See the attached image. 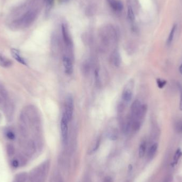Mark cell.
Masks as SVG:
<instances>
[{
	"label": "cell",
	"mask_w": 182,
	"mask_h": 182,
	"mask_svg": "<svg viewBox=\"0 0 182 182\" xmlns=\"http://www.w3.org/2000/svg\"><path fill=\"white\" fill-rule=\"evenodd\" d=\"M11 52L12 55V57H14V58L15 60H17L19 63L23 64V65H27V63H26L25 60H24L23 58L20 56V52L18 50H16L15 48H12L11 50Z\"/></svg>",
	"instance_id": "30bf717a"
},
{
	"label": "cell",
	"mask_w": 182,
	"mask_h": 182,
	"mask_svg": "<svg viewBox=\"0 0 182 182\" xmlns=\"http://www.w3.org/2000/svg\"><path fill=\"white\" fill-rule=\"evenodd\" d=\"M179 71H180V73L182 75V63L181 64V65H180V67H179Z\"/></svg>",
	"instance_id": "4dcf8cb0"
},
{
	"label": "cell",
	"mask_w": 182,
	"mask_h": 182,
	"mask_svg": "<svg viewBox=\"0 0 182 182\" xmlns=\"http://www.w3.org/2000/svg\"><path fill=\"white\" fill-rule=\"evenodd\" d=\"M6 137H8V139H10V140H14V139H15V137H16L15 134L12 131H8L6 133Z\"/></svg>",
	"instance_id": "d4e9b609"
},
{
	"label": "cell",
	"mask_w": 182,
	"mask_h": 182,
	"mask_svg": "<svg viewBox=\"0 0 182 182\" xmlns=\"http://www.w3.org/2000/svg\"><path fill=\"white\" fill-rule=\"evenodd\" d=\"M12 166L14 167V168H18L19 166V165H20V164H19V161H18V160H14L13 161H12Z\"/></svg>",
	"instance_id": "83f0119b"
},
{
	"label": "cell",
	"mask_w": 182,
	"mask_h": 182,
	"mask_svg": "<svg viewBox=\"0 0 182 182\" xmlns=\"http://www.w3.org/2000/svg\"><path fill=\"white\" fill-rule=\"evenodd\" d=\"M95 81L97 82V84L100 83V78H99V71L97 70H96L95 71Z\"/></svg>",
	"instance_id": "4316f807"
},
{
	"label": "cell",
	"mask_w": 182,
	"mask_h": 182,
	"mask_svg": "<svg viewBox=\"0 0 182 182\" xmlns=\"http://www.w3.org/2000/svg\"><path fill=\"white\" fill-rule=\"evenodd\" d=\"M18 161L19 162L20 165L22 166L26 165V163L27 162V159L25 158V156L21 154H19V156H18Z\"/></svg>",
	"instance_id": "7402d4cb"
},
{
	"label": "cell",
	"mask_w": 182,
	"mask_h": 182,
	"mask_svg": "<svg viewBox=\"0 0 182 182\" xmlns=\"http://www.w3.org/2000/svg\"><path fill=\"white\" fill-rule=\"evenodd\" d=\"M104 182H112V179L110 177H106L104 179Z\"/></svg>",
	"instance_id": "f1b7e54d"
},
{
	"label": "cell",
	"mask_w": 182,
	"mask_h": 182,
	"mask_svg": "<svg viewBox=\"0 0 182 182\" xmlns=\"http://www.w3.org/2000/svg\"><path fill=\"white\" fill-rule=\"evenodd\" d=\"M146 143L145 141H143L139 145V154L140 158H142L144 156L146 152Z\"/></svg>",
	"instance_id": "2e32d148"
},
{
	"label": "cell",
	"mask_w": 182,
	"mask_h": 182,
	"mask_svg": "<svg viewBox=\"0 0 182 182\" xmlns=\"http://www.w3.org/2000/svg\"><path fill=\"white\" fill-rule=\"evenodd\" d=\"M63 65L65 69V71L67 75H70L73 73V65L71 59L67 56L63 58Z\"/></svg>",
	"instance_id": "5b68a950"
},
{
	"label": "cell",
	"mask_w": 182,
	"mask_h": 182,
	"mask_svg": "<svg viewBox=\"0 0 182 182\" xmlns=\"http://www.w3.org/2000/svg\"><path fill=\"white\" fill-rule=\"evenodd\" d=\"M27 120V118L26 117V114L23 112H21L20 114V116H19L18 128H19V131L20 135L24 138H26L28 136V135Z\"/></svg>",
	"instance_id": "3957f363"
},
{
	"label": "cell",
	"mask_w": 182,
	"mask_h": 182,
	"mask_svg": "<svg viewBox=\"0 0 182 182\" xmlns=\"http://www.w3.org/2000/svg\"><path fill=\"white\" fill-rule=\"evenodd\" d=\"M36 17V12L34 10H29L17 19L14 20L13 26L16 27H26L29 26L34 21Z\"/></svg>",
	"instance_id": "6da1fadb"
},
{
	"label": "cell",
	"mask_w": 182,
	"mask_h": 182,
	"mask_svg": "<svg viewBox=\"0 0 182 182\" xmlns=\"http://www.w3.org/2000/svg\"><path fill=\"white\" fill-rule=\"evenodd\" d=\"M6 154L9 156H13L15 154V152H16L14 146L11 144H7L6 147Z\"/></svg>",
	"instance_id": "ac0fdd59"
},
{
	"label": "cell",
	"mask_w": 182,
	"mask_h": 182,
	"mask_svg": "<svg viewBox=\"0 0 182 182\" xmlns=\"http://www.w3.org/2000/svg\"><path fill=\"white\" fill-rule=\"evenodd\" d=\"M177 25L175 24L173 25V28L171 30V32L169 33V35L168 36V39H167V45H171V43L172 42L173 40V36H174V34H175V33L176 31V29Z\"/></svg>",
	"instance_id": "e0dca14e"
},
{
	"label": "cell",
	"mask_w": 182,
	"mask_h": 182,
	"mask_svg": "<svg viewBox=\"0 0 182 182\" xmlns=\"http://www.w3.org/2000/svg\"><path fill=\"white\" fill-rule=\"evenodd\" d=\"M158 145L157 143H154L150 146L148 151V157L150 159H152L156 155V151L158 150Z\"/></svg>",
	"instance_id": "5bb4252c"
},
{
	"label": "cell",
	"mask_w": 182,
	"mask_h": 182,
	"mask_svg": "<svg viewBox=\"0 0 182 182\" xmlns=\"http://www.w3.org/2000/svg\"><path fill=\"white\" fill-rule=\"evenodd\" d=\"M68 120L63 114L62 118L61 119L60 122V128H61V136L63 139V142H67L68 139Z\"/></svg>",
	"instance_id": "277c9868"
},
{
	"label": "cell",
	"mask_w": 182,
	"mask_h": 182,
	"mask_svg": "<svg viewBox=\"0 0 182 182\" xmlns=\"http://www.w3.org/2000/svg\"><path fill=\"white\" fill-rule=\"evenodd\" d=\"M74 99L71 95H68L66 97L65 103V111L63 115L66 118L68 122L71 121L74 112Z\"/></svg>",
	"instance_id": "7a4b0ae2"
},
{
	"label": "cell",
	"mask_w": 182,
	"mask_h": 182,
	"mask_svg": "<svg viewBox=\"0 0 182 182\" xmlns=\"http://www.w3.org/2000/svg\"><path fill=\"white\" fill-rule=\"evenodd\" d=\"M65 1H69V0H65Z\"/></svg>",
	"instance_id": "1f68e13d"
},
{
	"label": "cell",
	"mask_w": 182,
	"mask_h": 182,
	"mask_svg": "<svg viewBox=\"0 0 182 182\" xmlns=\"http://www.w3.org/2000/svg\"><path fill=\"white\" fill-rule=\"evenodd\" d=\"M62 34H63V39L65 45L67 46H70L72 45V41L69 35L68 29L66 25L64 23H63L62 25Z\"/></svg>",
	"instance_id": "8992f818"
},
{
	"label": "cell",
	"mask_w": 182,
	"mask_h": 182,
	"mask_svg": "<svg viewBox=\"0 0 182 182\" xmlns=\"http://www.w3.org/2000/svg\"><path fill=\"white\" fill-rule=\"evenodd\" d=\"M156 84H157V85L159 88H164V86L166 85L167 82L165 80L158 78L156 80Z\"/></svg>",
	"instance_id": "603a6c76"
},
{
	"label": "cell",
	"mask_w": 182,
	"mask_h": 182,
	"mask_svg": "<svg viewBox=\"0 0 182 182\" xmlns=\"http://www.w3.org/2000/svg\"><path fill=\"white\" fill-rule=\"evenodd\" d=\"M179 109L181 111H182V91L181 95V99H180V102H179Z\"/></svg>",
	"instance_id": "f546056e"
},
{
	"label": "cell",
	"mask_w": 182,
	"mask_h": 182,
	"mask_svg": "<svg viewBox=\"0 0 182 182\" xmlns=\"http://www.w3.org/2000/svg\"><path fill=\"white\" fill-rule=\"evenodd\" d=\"M36 150V146L35 143L33 140H29L27 143L26 147V154L28 156H31L34 154Z\"/></svg>",
	"instance_id": "8fae6325"
},
{
	"label": "cell",
	"mask_w": 182,
	"mask_h": 182,
	"mask_svg": "<svg viewBox=\"0 0 182 182\" xmlns=\"http://www.w3.org/2000/svg\"><path fill=\"white\" fill-rule=\"evenodd\" d=\"M111 61L116 67H119L121 63V58L119 53L117 52H114L111 57Z\"/></svg>",
	"instance_id": "4fadbf2b"
},
{
	"label": "cell",
	"mask_w": 182,
	"mask_h": 182,
	"mask_svg": "<svg viewBox=\"0 0 182 182\" xmlns=\"http://www.w3.org/2000/svg\"><path fill=\"white\" fill-rule=\"evenodd\" d=\"M100 139H99L97 141V143H96V144L94 146V148L92 149V150L91 151V152L92 153H94L95 151H97V150L98 149V148L100 146Z\"/></svg>",
	"instance_id": "484cf974"
},
{
	"label": "cell",
	"mask_w": 182,
	"mask_h": 182,
	"mask_svg": "<svg viewBox=\"0 0 182 182\" xmlns=\"http://www.w3.org/2000/svg\"><path fill=\"white\" fill-rule=\"evenodd\" d=\"M109 6L114 11H121L123 9V4L119 0H107Z\"/></svg>",
	"instance_id": "52a82bcc"
},
{
	"label": "cell",
	"mask_w": 182,
	"mask_h": 182,
	"mask_svg": "<svg viewBox=\"0 0 182 182\" xmlns=\"http://www.w3.org/2000/svg\"><path fill=\"white\" fill-rule=\"evenodd\" d=\"M14 106L12 103H9L6 107V117L8 120L11 121L14 113Z\"/></svg>",
	"instance_id": "9c48e42d"
},
{
	"label": "cell",
	"mask_w": 182,
	"mask_h": 182,
	"mask_svg": "<svg viewBox=\"0 0 182 182\" xmlns=\"http://www.w3.org/2000/svg\"><path fill=\"white\" fill-rule=\"evenodd\" d=\"M132 96H133V92L132 89L130 87L129 88L127 86L125 87L122 92V100H124L125 102L128 103L132 100Z\"/></svg>",
	"instance_id": "ba28073f"
},
{
	"label": "cell",
	"mask_w": 182,
	"mask_h": 182,
	"mask_svg": "<svg viewBox=\"0 0 182 182\" xmlns=\"http://www.w3.org/2000/svg\"><path fill=\"white\" fill-rule=\"evenodd\" d=\"M0 95L1 97L4 100H7L8 98V94L6 90L2 85H0Z\"/></svg>",
	"instance_id": "44dd1931"
},
{
	"label": "cell",
	"mask_w": 182,
	"mask_h": 182,
	"mask_svg": "<svg viewBox=\"0 0 182 182\" xmlns=\"http://www.w3.org/2000/svg\"><path fill=\"white\" fill-rule=\"evenodd\" d=\"M28 179V174L26 172L18 173L14 177V182H26Z\"/></svg>",
	"instance_id": "7c38bea8"
},
{
	"label": "cell",
	"mask_w": 182,
	"mask_h": 182,
	"mask_svg": "<svg viewBox=\"0 0 182 182\" xmlns=\"http://www.w3.org/2000/svg\"><path fill=\"white\" fill-rule=\"evenodd\" d=\"M127 16L128 19L131 21V22H133L135 20V14H134V11L132 9V6H129L127 9Z\"/></svg>",
	"instance_id": "d6986e66"
},
{
	"label": "cell",
	"mask_w": 182,
	"mask_h": 182,
	"mask_svg": "<svg viewBox=\"0 0 182 182\" xmlns=\"http://www.w3.org/2000/svg\"><path fill=\"white\" fill-rule=\"evenodd\" d=\"M12 65L11 60L6 59L2 54H0V65L3 67H9Z\"/></svg>",
	"instance_id": "9a60e30c"
},
{
	"label": "cell",
	"mask_w": 182,
	"mask_h": 182,
	"mask_svg": "<svg viewBox=\"0 0 182 182\" xmlns=\"http://www.w3.org/2000/svg\"><path fill=\"white\" fill-rule=\"evenodd\" d=\"M175 128L178 133H182V120L177 122Z\"/></svg>",
	"instance_id": "cb8c5ba5"
},
{
	"label": "cell",
	"mask_w": 182,
	"mask_h": 182,
	"mask_svg": "<svg viewBox=\"0 0 182 182\" xmlns=\"http://www.w3.org/2000/svg\"><path fill=\"white\" fill-rule=\"evenodd\" d=\"M182 156V152L180 149H177L176 152H175V154L173 156V163L174 164H176L177 163L179 159Z\"/></svg>",
	"instance_id": "ffe728a7"
}]
</instances>
